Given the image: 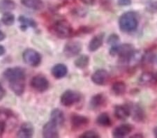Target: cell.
I'll return each instance as SVG.
<instances>
[{
    "label": "cell",
    "mask_w": 157,
    "mask_h": 138,
    "mask_svg": "<svg viewBox=\"0 0 157 138\" xmlns=\"http://www.w3.org/2000/svg\"><path fill=\"white\" fill-rule=\"evenodd\" d=\"M52 75L57 79H61L65 77L68 73L67 67L63 64H57L55 65L51 69Z\"/></svg>",
    "instance_id": "e0dca14e"
},
{
    "label": "cell",
    "mask_w": 157,
    "mask_h": 138,
    "mask_svg": "<svg viewBox=\"0 0 157 138\" xmlns=\"http://www.w3.org/2000/svg\"><path fill=\"white\" fill-rule=\"evenodd\" d=\"M5 95H6V91H5L3 87L0 84V100L4 99Z\"/></svg>",
    "instance_id": "e575fe53"
},
{
    "label": "cell",
    "mask_w": 157,
    "mask_h": 138,
    "mask_svg": "<svg viewBox=\"0 0 157 138\" xmlns=\"http://www.w3.org/2000/svg\"><path fill=\"white\" fill-rule=\"evenodd\" d=\"M34 127L31 123L25 122L22 124L17 132V137L20 138L32 137L34 135Z\"/></svg>",
    "instance_id": "5bb4252c"
},
{
    "label": "cell",
    "mask_w": 157,
    "mask_h": 138,
    "mask_svg": "<svg viewBox=\"0 0 157 138\" xmlns=\"http://www.w3.org/2000/svg\"><path fill=\"white\" fill-rule=\"evenodd\" d=\"M105 102V98L102 94H98L94 96L90 100V104L92 109H97L102 106Z\"/></svg>",
    "instance_id": "44dd1931"
},
{
    "label": "cell",
    "mask_w": 157,
    "mask_h": 138,
    "mask_svg": "<svg viewBox=\"0 0 157 138\" xmlns=\"http://www.w3.org/2000/svg\"><path fill=\"white\" fill-rule=\"evenodd\" d=\"M135 51L134 47L131 44L124 43L112 46L110 50L111 56L118 55L120 59L124 62L127 63L128 59Z\"/></svg>",
    "instance_id": "7a4b0ae2"
},
{
    "label": "cell",
    "mask_w": 157,
    "mask_h": 138,
    "mask_svg": "<svg viewBox=\"0 0 157 138\" xmlns=\"http://www.w3.org/2000/svg\"><path fill=\"white\" fill-rule=\"evenodd\" d=\"M22 4L28 9L39 11L44 8V3L42 0H20Z\"/></svg>",
    "instance_id": "ac0fdd59"
},
{
    "label": "cell",
    "mask_w": 157,
    "mask_h": 138,
    "mask_svg": "<svg viewBox=\"0 0 157 138\" xmlns=\"http://www.w3.org/2000/svg\"><path fill=\"white\" fill-rule=\"evenodd\" d=\"M154 136L157 137V126L154 129Z\"/></svg>",
    "instance_id": "f35d334b"
},
{
    "label": "cell",
    "mask_w": 157,
    "mask_h": 138,
    "mask_svg": "<svg viewBox=\"0 0 157 138\" xmlns=\"http://www.w3.org/2000/svg\"><path fill=\"white\" fill-rule=\"evenodd\" d=\"M120 39L118 35L113 34H111L110 36H109L107 40V43L109 45H111L112 46H117L118 43L120 42Z\"/></svg>",
    "instance_id": "f1b7e54d"
},
{
    "label": "cell",
    "mask_w": 157,
    "mask_h": 138,
    "mask_svg": "<svg viewBox=\"0 0 157 138\" xmlns=\"http://www.w3.org/2000/svg\"><path fill=\"white\" fill-rule=\"evenodd\" d=\"M43 136L46 138H55L59 137L58 125L52 121L48 122L43 128Z\"/></svg>",
    "instance_id": "30bf717a"
},
{
    "label": "cell",
    "mask_w": 157,
    "mask_h": 138,
    "mask_svg": "<svg viewBox=\"0 0 157 138\" xmlns=\"http://www.w3.org/2000/svg\"><path fill=\"white\" fill-rule=\"evenodd\" d=\"M80 1L82 2L83 4L90 5V6H92L96 3V0H80Z\"/></svg>",
    "instance_id": "836d02e7"
},
{
    "label": "cell",
    "mask_w": 157,
    "mask_h": 138,
    "mask_svg": "<svg viewBox=\"0 0 157 138\" xmlns=\"http://www.w3.org/2000/svg\"><path fill=\"white\" fill-rule=\"evenodd\" d=\"M139 82L143 85H147L153 83V82H156L155 74H153L149 72L143 73L140 75V78H139Z\"/></svg>",
    "instance_id": "603a6c76"
},
{
    "label": "cell",
    "mask_w": 157,
    "mask_h": 138,
    "mask_svg": "<svg viewBox=\"0 0 157 138\" xmlns=\"http://www.w3.org/2000/svg\"><path fill=\"white\" fill-rule=\"evenodd\" d=\"M109 78H110V75L104 69H98L92 75V82L99 86H103L107 84Z\"/></svg>",
    "instance_id": "9c48e42d"
},
{
    "label": "cell",
    "mask_w": 157,
    "mask_h": 138,
    "mask_svg": "<svg viewBox=\"0 0 157 138\" xmlns=\"http://www.w3.org/2000/svg\"><path fill=\"white\" fill-rule=\"evenodd\" d=\"M49 82L43 75H36L31 80V86L36 91L44 92L49 88Z\"/></svg>",
    "instance_id": "52a82bcc"
},
{
    "label": "cell",
    "mask_w": 157,
    "mask_h": 138,
    "mask_svg": "<svg viewBox=\"0 0 157 138\" xmlns=\"http://www.w3.org/2000/svg\"><path fill=\"white\" fill-rule=\"evenodd\" d=\"M89 119L87 117L80 114H73L71 117V123L72 127L74 129H80L85 127L89 124Z\"/></svg>",
    "instance_id": "7c38bea8"
},
{
    "label": "cell",
    "mask_w": 157,
    "mask_h": 138,
    "mask_svg": "<svg viewBox=\"0 0 157 138\" xmlns=\"http://www.w3.org/2000/svg\"><path fill=\"white\" fill-rule=\"evenodd\" d=\"M97 123L101 126L103 127H108L112 125V121H111L110 116L105 112L101 113L99 114V116L97 119Z\"/></svg>",
    "instance_id": "484cf974"
},
{
    "label": "cell",
    "mask_w": 157,
    "mask_h": 138,
    "mask_svg": "<svg viewBox=\"0 0 157 138\" xmlns=\"http://www.w3.org/2000/svg\"><path fill=\"white\" fill-rule=\"evenodd\" d=\"M115 116L117 119L125 121L131 116L130 106L128 104L123 105H117L115 107Z\"/></svg>",
    "instance_id": "8fae6325"
},
{
    "label": "cell",
    "mask_w": 157,
    "mask_h": 138,
    "mask_svg": "<svg viewBox=\"0 0 157 138\" xmlns=\"http://www.w3.org/2000/svg\"><path fill=\"white\" fill-rule=\"evenodd\" d=\"M3 75L4 78L8 80L9 83L25 81V72L22 68H9L5 70Z\"/></svg>",
    "instance_id": "277c9868"
},
{
    "label": "cell",
    "mask_w": 157,
    "mask_h": 138,
    "mask_svg": "<svg viewBox=\"0 0 157 138\" xmlns=\"http://www.w3.org/2000/svg\"><path fill=\"white\" fill-rule=\"evenodd\" d=\"M112 91L116 96H121L126 92V85L122 81H117L112 85Z\"/></svg>",
    "instance_id": "7402d4cb"
},
{
    "label": "cell",
    "mask_w": 157,
    "mask_h": 138,
    "mask_svg": "<svg viewBox=\"0 0 157 138\" xmlns=\"http://www.w3.org/2000/svg\"><path fill=\"white\" fill-rule=\"evenodd\" d=\"M147 10L150 13H156L157 12V3L156 2H153L148 4L147 7Z\"/></svg>",
    "instance_id": "4dcf8cb0"
},
{
    "label": "cell",
    "mask_w": 157,
    "mask_h": 138,
    "mask_svg": "<svg viewBox=\"0 0 157 138\" xmlns=\"http://www.w3.org/2000/svg\"><path fill=\"white\" fill-rule=\"evenodd\" d=\"M82 50V45L78 41H70L65 45L64 54L67 57H73L80 53Z\"/></svg>",
    "instance_id": "ba28073f"
},
{
    "label": "cell",
    "mask_w": 157,
    "mask_h": 138,
    "mask_svg": "<svg viewBox=\"0 0 157 138\" xmlns=\"http://www.w3.org/2000/svg\"><path fill=\"white\" fill-rule=\"evenodd\" d=\"M18 21L20 22V27H21L22 30L25 31L28 27H32V28H35L36 27L37 24L35 22L34 20L30 17L24 16H20L18 17Z\"/></svg>",
    "instance_id": "d6986e66"
},
{
    "label": "cell",
    "mask_w": 157,
    "mask_h": 138,
    "mask_svg": "<svg viewBox=\"0 0 157 138\" xmlns=\"http://www.w3.org/2000/svg\"><path fill=\"white\" fill-rule=\"evenodd\" d=\"M5 52H6L5 47L3 46H2V45H0V57L4 55L5 54Z\"/></svg>",
    "instance_id": "d590c367"
},
{
    "label": "cell",
    "mask_w": 157,
    "mask_h": 138,
    "mask_svg": "<svg viewBox=\"0 0 157 138\" xmlns=\"http://www.w3.org/2000/svg\"><path fill=\"white\" fill-rule=\"evenodd\" d=\"M52 32L59 39H67L72 36L73 29L69 22L64 20H60L52 25Z\"/></svg>",
    "instance_id": "3957f363"
},
{
    "label": "cell",
    "mask_w": 157,
    "mask_h": 138,
    "mask_svg": "<svg viewBox=\"0 0 157 138\" xmlns=\"http://www.w3.org/2000/svg\"><path fill=\"white\" fill-rule=\"evenodd\" d=\"M5 128H6V124H5V123L2 121H0V137L3 135L5 130Z\"/></svg>",
    "instance_id": "d6a6232c"
},
{
    "label": "cell",
    "mask_w": 157,
    "mask_h": 138,
    "mask_svg": "<svg viewBox=\"0 0 157 138\" xmlns=\"http://www.w3.org/2000/svg\"><path fill=\"white\" fill-rule=\"evenodd\" d=\"M99 137V135L95 131H93V130H88V131H86L80 136V137L82 138H98Z\"/></svg>",
    "instance_id": "f546056e"
},
{
    "label": "cell",
    "mask_w": 157,
    "mask_h": 138,
    "mask_svg": "<svg viewBox=\"0 0 157 138\" xmlns=\"http://www.w3.org/2000/svg\"><path fill=\"white\" fill-rule=\"evenodd\" d=\"M90 62V58L87 55H81L75 61V66L78 69H85Z\"/></svg>",
    "instance_id": "4316f807"
},
{
    "label": "cell",
    "mask_w": 157,
    "mask_h": 138,
    "mask_svg": "<svg viewBox=\"0 0 157 138\" xmlns=\"http://www.w3.org/2000/svg\"><path fill=\"white\" fill-rule=\"evenodd\" d=\"M129 106H130L131 116L132 117L133 120H135V121L138 122H140L143 121L145 119V112H144L143 110L141 108L140 106H139L137 104H130Z\"/></svg>",
    "instance_id": "9a60e30c"
},
{
    "label": "cell",
    "mask_w": 157,
    "mask_h": 138,
    "mask_svg": "<svg viewBox=\"0 0 157 138\" xmlns=\"http://www.w3.org/2000/svg\"><path fill=\"white\" fill-rule=\"evenodd\" d=\"M50 120L55 122L58 126L62 125L64 122V115L59 109L53 110L50 114Z\"/></svg>",
    "instance_id": "ffe728a7"
},
{
    "label": "cell",
    "mask_w": 157,
    "mask_h": 138,
    "mask_svg": "<svg viewBox=\"0 0 157 138\" xmlns=\"http://www.w3.org/2000/svg\"><path fill=\"white\" fill-rule=\"evenodd\" d=\"M16 3L13 0H0V12H10L16 9Z\"/></svg>",
    "instance_id": "d4e9b609"
},
{
    "label": "cell",
    "mask_w": 157,
    "mask_h": 138,
    "mask_svg": "<svg viewBox=\"0 0 157 138\" xmlns=\"http://www.w3.org/2000/svg\"><path fill=\"white\" fill-rule=\"evenodd\" d=\"M131 137H143V135L141 134H136L131 136Z\"/></svg>",
    "instance_id": "74e56055"
},
{
    "label": "cell",
    "mask_w": 157,
    "mask_h": 138,
    "mask_svg": "<svg viewBox=\"0 0 157 138\" xmlns=\"http://www.w3.org/2000/svg\"><path fill=\"white\" fill-rule=\"evenodd\" d=\"M103 39H104V34H99L93 37L88 45L89 51L94 52L100 48V47L103 45Z\"/></svg>",
    "instance_id": "2e32d148"
},
{
    "label": "cell",
    "mask_w": 157,
    "mask_h": 138,
    "mask_svg": "<svg viewBox=\"0 0 157 138\" xmlns=\"http://www.w3.org/2000/svg\"><path fill=\"white\" fill-rule=\"evenodd\" d=\"M138 15L135 12L128 11L123 13L119 19V27L125 33L135 32L138 27Z\"/></svg>",
    "instance_id": "6da1fadb"
},
{
    "label": "cell",
    "mask_w": 157,
    "mask_h": 138,
    "mask_svg": "<svg viewBox=\"0 0 157 138\" xmlns=\"http://www.w3.org/2000/svg\"><path fill=\"white\" fill-rule=\"evenodd\" d=\"M1 21L2 23L6 26H11L15 22V16L10 12L4 13L2 17Z\"/></svg>",
    "instance_id": "83f0119b"
},
{
    "label": "cell",
    "mask_w": 157,
    "mask_h": 138,
    "mask_svg": "<svg viewBox=\"0 0 157 138\" xmlns=\"http://www.w3.org/2000/svg\"><path fill=\"white\" fill-rule=\"evenodd\" d=\"M131 0H118L117 3L120 6H129V5L131 4Z\"/></svg>",
    "instance_id": "1f68e13d"
},
{
    "label": "cell",
    "mask_w": 157,
    "mask_h": 138,
    "mask_svg": "<svg viewBox=\"0 0 157 138\" xmlns=\"http://www.w3.org/2000/svg\"><path fill=\"white\" fill-rule=\"evenodd\" d=\"M5 38H6V35H5L3 32L0 31V41H3V40L5 39Z\"/></svg>",
    "instance_id": "8d00e7d4"
},
{
    "label": "cell",
    "mask_w": 157,
    "mask_h": 138,
    "mask_svg": "<svg viewBox=\"0 0 157 138\" xmlns=\"http://www.w3.org/2000/svg\"><path fill=\"white\" fill-rule=\"evenodd\" d=\"M9 87L15 94L17 96H21L25 91V81L11 82L9 83Z\"/></svg>",
    "instance_id": "cb8c5ba5"
},
{
    "label": "cell",
    "mask_w": 157,
    "mask_h": 138,
    "mask_svg": "<svg viewBox=\"0 0 157 138\" xmlns=\"http://www.w3.org/2000/svg\"><path fill=\"white\" fill-rule=\"evenodd\" d=\"M81 98L82 96L79 92L73 91V90H67L61 96L60 101L64 106L70 107L79 103Z\"/></svg>",
    "instance_id": "5b68a950"
},
{
    "label": "cell",
    "mask_w": 157,
    "mask_h": 138,
    "mask_svg": "<svg viewBox=\"0 0 157 138\" xmlns=\"http://www.w3.org/2000/svg\"><path fill=\"white\" fill-rule=\"evenodd\" d=\"M22 58L27 65L32 67H36L41 62V56L35 50L26 49L22 53Z\"/></svg>",
    "instance_id": "8992f818"
},
{
    "label": "cell",
    "mask_w": 157,
    "mask_h": 138,
    "mask_svg": "<svg viewBox=\"0 0 157 138\" xmlns=\"http://www.w3.org/2000/svg\"><path fill=\"white\" fill-rule=\"evenodd\" d=\"M133 130L132 125L125 124H121L116 127L113 131V136L114 137L121 138L127 136L129 133Z\"/></svg>",
    "instance_id": "4fadbf2b"
}]
</instances>
